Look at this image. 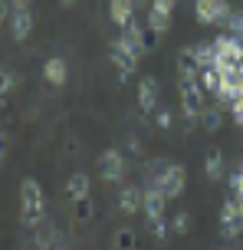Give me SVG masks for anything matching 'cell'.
<instances>
[{"label": "cell", "mask_w": 243, "mask_h": 250, "mask_svg": "<svg viewBox=\"0 0 243 250\" xmlns=\"http://www.w3.org/2000/svg\"><path fill=\"white\" fill-rule=\"evenodd\" d=\"M43 217H46V198H43V188L33 181V178H26L23 185H20V224L26 230H37L43 224Z\"/></svg>", "instance_id": "1"}, {"label": "cell", "mask_w": 243, "mask_h": 250, "mask_svg": "<svg viewBox=\"0 0 243 250\" xmlns=\"http://www.w3.org/2000/svg\"><path fill=\"white\" fill-rule=\"evenodd\" d=\"M204 92L201 86V76H181V112L187 122H197L204 112Z\"/></svg>", "instance_id": "2"}, {"label": "cell", "mask_w": 243, "mask_h": 250, "mask_svg": "<svg viewBox=\"0 0 243 250\" xmlns=\"http://www.w3.org/2000/svg\"><path fill=\"white\" fill-rule=\"evenodd\" d=\"M109 60H112V66L118 69V79H122V83H128L141 56L131 50V46H128L122 37H118V40H112V46H109Z\"/></svg>", "instance_id": "3"}, {"label": "cell", "mask_w": 243, "mask_h": 250, "mask_svg": "<svg viewBox=\"0 0 243 250\" xmlns=\"http://www.w3.org/2000/svg\"><path fill=\"white\" fill-rule=\"evenodd\" d=\"M240 230H243V201L237 194H230L220 204V234L227 240H233Z\"/></svg>", "instance_id": "4"}, {"label": "cell", "mask_w": 243, "mask_h": 250, "mask_svg": "<svg viewBox=\"0 0 243 250\" xmlns=\"http://www.w3.org/2000/svg\"><path fill=\"white\" fill-rule=\"evenodd\" d=\"M154 185H161V191L168 194V201H174L184 194V185H187V171H184V165H168L165 171H158L151 175Z\"/></svg>", "instance_id": "5"}, {"label": "cell", "mask_w": 243, "mask_h": 250, "mask_svg": "<svg viewBox=\"0 0 243 250\" xmlns=\"http://www.w3.org/2000/svg\"><path fill=\"white\" fill-rule=\"evenodd\" d=\"M128 171V165H125V155L118 148H105L102 155H99V178L102 181H109V185H115V181H122Z\"/></svg>", "instance_id": "6"}, {"label": "cell", "mask_w": 243, "mask_h": 250, "mask_svg": "<svg viewBox=\"0 0 243 250\" xmlns=\"http://www.w3.org/2000/svg\"><path fill=\"white\" fill-rule=\"evenodd\" d=\"M194 13H197V23H227L230 17V0H194Z\"/></svg>", "instance_id": "7"}, {"label": "cell", "mask_w": 243, "mask_h": 250, "mask_svg": "<svg viewBox=\"0 0 243 250\" xmlns=\"http://www.w3.org/2000/svg\"><path fill=\"white\" fill-rule=\"evenodd\" d=\"M118 211L125 217H135L138 211H145V188H135V185H125L118 191Z\"/></svg>", "instance_id": "8"}, {"label": "cell", "mask_w": 243, "mask_h": 250, "mask_svg": "<svg viewBox=\"0 0 243 250\" xmlns=\"http://www.w3.org/2000/svg\"><path fill=\"white\" fill-rule=\"evenodd\" d=\"M30 33H33V10H30V7H13L10 37L17 40V43H23V40H30Z\"/></svg>", "instance_id": "9"}, {"label": "cell", "mask_w": 243, "mask_h": 250, "mask_svg": "<svg viewBox=\"0 0 243 250\" xmlns=\"http://www.w3.org/2000/svg\"><path fill=\"white\" fill-rule=\"evenodd\" d=\"M165 204H168V194L161 191V185L148 181V188H145V217H148V221L165 217Z\"/></svg>", "instance_id": "10"}, {"label": "cell", "mask_w": 243, "mask_h": 250, "mask_svg": "<svg viewBox=\"0 0 243 250\" xmlns=\"http://www.w3.org/2000/svg\"><path fill=\"white\" fill-rule=\"evenodd\" d=\"M138 109L141 112L158 109V79L154 76H141L138 79Z\"/></svg>", "instance_id": "11"}, {"label": "cell", "mask_w": 243, "mask_h": 250, "mask_svg": "<svg viewBox=\"0 0 243 250\" xmlns=\"http://www.w3.org/2000/svg\"><path fill=\"white\" fill-rule=\"evenodd\" d=\"M135 7H138L135 0H109V20L125 30V26L135 20Z\"/></svg>", "instance_id": "12"}, {"label": "cell", "mask_w": 243, "mask_h": 250, "mask_svg": "<svg viewBox=\"0 0 243 250\" xmlns=\"http://www.w3.org/2000/svg\"><path fill=\"white\" fill-rule=\"evenodd\" d=\"M122 40H125V43L138 53V56H145V53L151 50V46H148V33H145V26H141L138 20H131V23L122 30Z\"/></svg>", "instance_id": "13"}, {"label": "cell", "mask_w": 243, "mask_h": 250, "mask_svg": "<svg viewBox=\"0 0 243 250\" xmlns=\"http://www.w3.org/2000/svg\"><path fill=\"white\" fill-rule=\"evenodd\" d=\"M43 79H46L50 86H66V79H69V66H66L63 56H50V60L43 62Z\"/></svg>", "instance_id": "14"}, {"label": "cell", "mask_w": 243, "mask_h": 250, "mask_svg": "<svg viewBox=\"0 0 243 250\" xmlns=\"http://www.w3.org/2000/svg\"><path fill=\"white\" fill-rule=\"evenodd\" d=\"M178 73L181 76H201V56H197V46H184L178 53Z\"/></svg>", "instance_id": "15"}, {"label": "cell", "mask_w": 243, "mask_h": 250, "mask_svg": "<svg viewBox=\"0 0 243 250\" xmlns=\"http://www.w3.org/2000/svg\"><path fill=\"white\" fill-rule=\"evenodd\" d=\"M89 175L86 171H76V175H69V181H66V194H69V201H82V198H89Z\"/></svg>", "instance_id": "16"}, {"label": "cell", "mask_w": 243, "mask_h": 250, "mask_svg": "<svg viewBox=\"0 0 243 250\" xmlns=\"http://www.w3.org/2000/svg\"><path fill=\"white\" fill-rule=\"evenodd\" d=\"M204 175L210 178V181H220V178L227 175V165H224V155H220L217 148L207 155V162H204Z\"/></svg>", "instance_id": "17"}, {"label": "cell", "mask_w": 243, "mask_h": 250, "mask_svg": "<svg viewBox=\"0 0 243 250\" xmlns=\"http://www.w3.org/2000/svg\"><path fill=\"white\" fill-rule=\"evenodd\" d=\"M197 122H201V128H204V132H217L220 125H224V112H220L217 105H214V109H207V105H204V112H201V119H197Z\"/></svg>", "instance_id": "18"}, {"label": "cell", "mask_w": 243, "mask_h": 250, "mask_svg": "<svg viewBox=\"0 0 243 250\" xmlns=\"http://www.w3.org/2000/svg\"><path fill=\"white\" fill-rule=\"evenodd\" d=\"M168 23H171V13L158 10V7H151V10H148V30H151V33H158V37H161V33L168 30Z\"/></svg>", "instance_id": "19"}, {"label": "cell", "mask_w": 243, "mask_h": 250, "mask_svg": "<svg viewBox=\"0 0 243 250\" xmlns=\"http://www.w3.org/2000/svg\"><path fill=\"white\" fill-rule=\"evenodd\" d=\"M201 86H204L207 92H210V96H214V92L220 89V73L214 69V66H207V69H201Z\"/></svg>", "instance_id": "20"}, {"label": "cell", "mask_w": 243, "mask_h": 250, "mask_svg": "<svg viewBox=\"0 0 243 250\" xmlns=\"http://www.w3.org/2000/svg\"><path fill=\"white\" fill-rule=\"evenodd\" d=\"M191 224H194L191 211H178L174 221H171V230H174V234H191Z\"/></svg>", "instance_id": "21"}, {"label": "cell", "mask_w": 243, "mask_h": 250, "mask_svg": "<svg viewBox=\"0 0 243 250\" xmlns=\"http://www.w3.org/2000/svg\"><path fill=\"white\" fill-rule=\"evenodd\" d=\"M197 56H201V69H207V66L217 62V46L214 43H204V46H197Z\"/></svg>", "instance_id": "22"}, {"label": "cell", "mask_w": 243, "mask_h": 250, "mask_svg": "<svg viewBox=\"0 0 243 250\" xmlns=\"http://www.w3.org/2000/svg\"><path fill=\"white\" fill-rule=\"evenodd\" d=\"M135 244H138V237H135L128 227L115 230V237H112V247H115V250H118V247H135Z\"/></svg>", "instance_id": "23"}, {"label": "cell", "mask_w": 243, "mask_h": 250, "mask_svg": "<svg viewBox=\"0 0 243 250\" xmlns=\"http://www.w3.org/2000/svg\"><path fill=\"white\" fill-rule=\"evenodd\" d=\"M148 224H151V234L158 240H165L168 230H171V221H168V217H154V221H148Z\"/></svg>", "instance_id": "24"}, {"label": "cell", "mask_w": 243, "mask_h": 250, "mask_svg": "<svg viewBox=\"0 0 243 250\" xmlns=\"http://www.w3.org/2000/svg\"><path fill=\"white\" fill-rule=\"evenodd\" d=\"M154 125H158L161 132H168V128L174 125V115H171V109H158V115H154Z\"/></svg>", "instance_id": "25"}, {"label": "cell", "mask_w": 243, "mask_h": 250, "mask_svg": "<svg viewBox=\"0 0 243 250\" xmlns=\"http://www.w3.org/2000/svg\"><path fill=\"white\" fill-rule=\"evenodd\" d=\"M13 86H17V76H13V69H3V86H0V96H3V99H10Z\"/></svg>", "instance_id": "26"}, {"label": "cell", "mask_w": 243, "mask_h": 250, "mask_svg": "<svg viewBox=\"0 0 243 250\" xmlns=\"http://www.w3.org/2000/svg\"><path fill=\"white\" fill-rule=\"evenodd\" d=\"M230 191L243 201V165H240V171H233V175H230Z\"/></svg>", "instance_id": "27"}, {"label": "cell", "mask_w": 243, "mask_h": 250, "mask_svg": "<svg viewBox=\"0 0 243 250\" xmlns=\"http://www.w3.org/2000/svg\"><path fill=\"white\" fill-rule=\"evenodd\" d=\"M76 208H79V221H89L92 217V204H89V198H82V201H76Z\"/></svg>", "instance_id": "28"}, {"label": "cell", "mask_w": 243, "mask_h": 250, "mask_svg": "<svg viewBox=\"0 0 243 250\" xmlns=\"http://www.w3.org/2000/svg\"><path fill=\"white\" fill-rule=\"evenodd\" d=\"M230 109H233V119H237V122L243 125V96H240V99H233V102H230Z\"/></svg>", "instance_id": "29"}, {"label": "cell", "mask_w": 243, "mask_h": 250, "mask_svg": "<svg viewBox=\"0 0 243 250\" xmlns=\"http://www.w3.org/2000/svg\"><path fill=\"white\" fill-rule=\"evenodd\" d=\"M174 3H178V0H151V7H158V10H165V13L174 10Z\"/></svg>", "instance_id": "30"}, {"label": "cell", "mask_w": 243, "mask_h": 250, "mask_svg": "<svg viewBox=\"0 0 243 250\" xmlns=\"http://www.w3.org/2000/svg\"><path fill=\"white\" fill-rule=\"evenodd\" d=\"M128 151H135V155H141V142H138V138H135V135L128 138Z\"/></svg>", "instance_id": "31"}, {"label": "cell", "mask_w": 243, "mask_h": 250, "mask_svg": "<svg viewBox=\"0 0 243 250\" xmlns=\"http://www.w3.org/2000/svg\"><path fill=\"white\" fill-rule=\"evenodd\" d=\"M13 7H30V0H10Z\"/></svg>", "instance_id": "32"}, {"label": "cell", "mask_w": 243, "mask_h": 250, "mask_svg": "<svg viewBox=\"0 0 243 250\" xmlns=\"http://www.w3.org/2000/svg\"><path fill=\"white\" fill-rule=\"evenodd\" d=\"M135 3H138V7H145V3H151V0H135Z\"/></svg>", "instance_id": "33"}, {"label": "cell", "mask_w": 243, "mask_h": 250, "mask_svg": "<svg viewBox=\"0 0 243 250\" xmlns=\"http://www.w3.org/2000/svg\"><path fill=\"white\" fill-rule=\"evenodd\" d=\"M59 3H63V7H69V3H76V0H59Z\"/></svg>", "instance_id": "34"}]
</instances>
